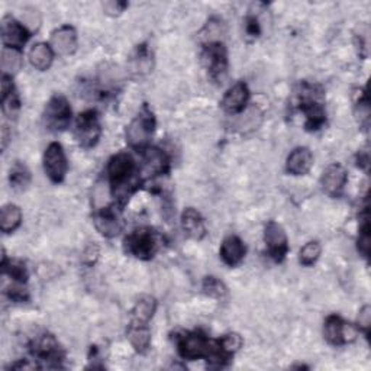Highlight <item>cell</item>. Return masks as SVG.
<instances>
[{"instance_id":"obj_1","label":"cell","mask_w":371,"mask_h":371,"mask_svg":"<svg viewBox=\"0 0 371 371\" xmlns=\"http://www.w3.org/2000/svg\"><path fill=\"white\" fill-rule=\"evenodd\" d=\"M141 170L137 161L128 153H119L109 160L108 179L111 193L119 205L123 206L129 196L141 186Z\"/></svg>"},{"instance_id":"obj_2","label":"cell","mask_w":371,"mask_h":371,"mask_svg":"<svg viewBox=\"0 0 371 371\" xmlns=\"http://www.w3.org/2000/svg\"><path fill=\"white\" fill-rule=\"evenodd\" d=\"M299 109L305 115V128L308 131H318L326 122L323 108V94L318 86L303 83L299 93Z\"/></svg>"},{"instance_id":"obj_3","label":"cell","mask_w":371,"mask_h":371,"mask_svg":"<svg viewBox=\"0 0 371 371\" xmlns=\"http://www.w3.org/2000/svg\"><path fill=\"white\" fill-rule=\"evenodd\" d=\"M125 251L135 258L151 260L161 245L160 235L148 226H143L132 231L125 238Z\"/></svg>"},{"instance_id":"obj_4","label":"cell","mask_w":371,"mask_h":371,"mask_svg":"<svg viewBox=\"0 0 371 371\" xmlns=\"http://www.w3.org/2000/svg\"><path fill=\"white\" fill-rule=\"evenodd\" d=\"M155 131V116L148 105H144L140 113L132 119L126 128V143L131 148L143 151L150 147V140Z\"/></svg>"},{"instance_id":"obj_5","label":"cell","mask_w":371,"mask_h":371,"mask_svg":"<svg viewBox=\"0 0 371 371\" xmlns=\"http://www.w3.org/2000/svg\"><path fill=\"white\" fill-rule=\"evenodd\" d=\"M201 61H204L209 77L219 83L228 73V50L222 41L204 44L201 50Z\"/></svg>"},{"instance_id":"obj_6","label":"cell","mask_w":371,"mask_h":371,"mask_svg":"<svg viewBox=\"0 0 371 371\" xmlns=\"http://www.w3.org/2000/svg\"><path fill=\"white\" fill-rule=\"evenodd\" d=\"M45 126L52 132H61L70 126L72 106L62 94H54L44 111Z\"/></svg>"},{"instance_id":"obj_7","label":"cell","mask_w":371,"mask_h":371,"mask_svg":"<svg viewBox=\"0 0 371 371\" xmlns=\"http://www.w3.org/2000/svg\"><path fill=\"white\" fill-rule=\"evenodd\" d=\"M100 133H102V128H100L96 111L90 109L79 115L74 135L80 147L93 148L99 143Z\"/></svg>"},{"instance_id":"obj_8","label":"cell","mask_w":371,"mask_h":371,"mask_svg":"<svg viewBox=\"0 0 371 371\" xmlns=\"http://www.w3.org/2000/svg\"><path fill=\"white\" fill-rule=\"evenodd\" d=\"M264 241L270 258L276 262H282L286 258L289 253V241L286 231L280 223L275 221L267 222L264 228Z\"/></svg>"},{"instance_id":"obj_9","label":"cell","mask_w":371,"mask_h":371,"mask_svg":"<svg viewBox=\"0 0 371 371\" xmlns=\"http://www.w3.org/2000/svg\"><path fill=\"white\" fill-rule=\"evenodd\" d=\"M44 170L52 183H62L69 170L64 148L58 143H51L44 153Z\"/></svg>"},{"instance_id":"obj_10","label":"cell","mask_w":371,"mask_h":371,"mask_svg":"<svg viewBox=\"0 0 371 371\" xmlns=\"http://www.w3.org/2000/svg\"><path fill=\"white\" fill-rule=\"evenodd\" d=\"M323 333L331 345H344L357 338V328L338 315H329L325 321Z\"/></svg>"},{"instance_id":"obj_11","label":"cell","mask_w":371,"mask_h":371,"mask_svg":"<svg viewBox=\"0 0 371 371\" xmlns=\"http://www.w3.org/2000/svg\"><path fill=\"white\" fill-rule=\"evenodd\" d=\"M250 102V89L244 82L235 83L226 90L222 97L221 106L228 115H240L245 111Z\"/></svg>"},{"instance_id":"obj_12","label":"cell","mask_w":371,"mask_h":371,"mask_svg":"<svg viewBox=\"0 0 371 371\" xmlns=\"http://www.w3.org/2000/svg\"><path fill=\"white\" fill-rule=\"evenodd\" d=\"M140 170L148 177L165 175L170 170V158L157 147H147L145 150H143V164Z\"/></svg>"},{"instance_id":"obj_13","label":"cell","mask_w":371,"mask_h":371,"mask_svg":"<svg viewBox=\"0 0 371 371\" xmlns=\"http://www.w3.org/2000/svg\"><path fill=\"white\" fill-rule=\"evenodd\" d=\"M50 45L54 54L60 57H70L77 50V32L70 25H62L51 33Z\"/></svg>"},{"instance_id":"obj_14","label":"cell","mask_w":371,"mask_h":371,"mask_svg":"<svg viewBox=\"0 0 371 371\" xmlns=\"http://www.w3.org/2000/svg\"><path fill=\"white\" fill-rule=\"evenodd\" d=\"M31 38V31L12 16H5L2 22V40L5 47L21 50Z\"/></svg>"},{"instance_id":"obj_15","label":"cell","mask_w":371,"mask_h":371,"mask_svg":"<svg viewBox=\"0 0 371 371\" xmlns=\"http://www.w3.org/2000/svg\"><path fill=\"white\" fill-rule=\"evenodd\" d=\"M348 182L347 170L341 164H331L325 168L321 177V186L323 192L332 197L340 196Z\"/></svg>"},{"instance_id":"obj_16","label":"cell","mask_w":371,"mask_h":371,"mask_svg":"<svg viewBox=\"0 0 371 371\" xmlns=\"http://www.w3.org/2000/svg\"><path fill=\"white\" fill-rule=\"evenodd\" d=\"M93 223L97 232L100 235H104L105 238H115L122 231V222L118 214L109 206L100 208L94 212Z\"/></svg>"},{"instance_id":"obj_17","label":"cell","mask_w":371,"mask_h":371,"mask_svg":"<svg viewBox=\"0 0 371 371\" xmlns=\"http://www.w3.org/2000/svg\"><path fill=\"white\" fill-rule=\"evenodd\" d=\"M314 165V154L308 147L294 148L286 161V170L292 176H305Z\"/></svg>"},{"instance_id":"obj_18","label":"cell","mask_w":371,"mask_h":371,"mask_svg":"<svg viewBox=\"0 0 371 371\" xmlns=\"http://www.w3.org/2000/svg\"><path fill=\"white\" fill-rule=\"evenodd\" d=\"M32 348H33L32 353L35 354L38 358L48 361V362H55V365L60 367L58 362L62 360L64 354H62L60 344L57 343V340L52 335L40 336V338L33 343Z\"/></svg>"},{"instance_id":"obj_19","label":"cell","mask_w":371,"mask_h":371,"mask_svg":"<svg viewBox=\"0 0 371 371\" xmlns=\"http://www.w3.org/2000/svg\"><path fill=\"white\" fill-rule=\"evenodd\" d=\"M245 253L247 248L243 240L237 237V235H229V237H226L222 241L221 251H219L222 261L229 267H237L238 264H241L245 257Z\"/></svg>"},{"instance_id":"obj_20","label":"cell","mask_w":371,"mask_h":371,"mask_svg":"<svg viewBox=\"0 0 371 371\" xmlns=\"http://www.w3.org/2000/svg\"><path fill=\"white\" fill-rule=\"evenodd\" d=\"M182 228L189 238L200 241L206 237V225L194 208H187L182 214Z\"/></svg>"},{"instance_id":"obj_21","label":"cell","mask_w":371,"mask_h":371,"mask_svg":"<svg viewBox=\"0 0 371 371\" xmlns=\"http://www.w3.org/2000/svg\"><path fill=\"white\" fill-rule=\"evenodd\" d=\"M21 109V100L11 77H2V111L8 119H15Z\"/></svg>"},{"instance_id":"obj_22","label":"cell","mask_w":371,"mask_h":371,"mask_svg":"<svg viewBox=\"0 0 371 371\" xmlns=\"http://www.w3.org/2000/svg\"><path fill=\"white\" fill-rule=\"evenodd\" d=\"M157 311V300L153 296H143L137 301L131 312V323L148 325Z\"/></svg>"},{"instance_id":"obj_23","label":"cell","mask_w":371,"mask_h":371,"mask_svg":"<svg viewBox=\"0 0 371 371\" xmlns=\"http://www.w3.org/2000/svg\"><path fill=\"white\" fill-rule=\"evenodd\" d=\"M54 55L55 54H54L50 44L38 43L31 48L28 58H29V62H31L33 69H37L40 72H45L51 67V64L54 61Z\"/></svg>"},{"instance_id":"obj_24","label":"cell","mask_w":371,"mask_h":371,"mask_svg":"<svg viewBox=\"0 0 371 371\" xmlns=\"http://www.w3.org/2000/svg\"><path fill=\"white\" fill-rule=\"evenodd\" d=\"M128 340L135 351L145 354L151 345V332L148 325L131 323L128 328Z\"/></svg>"},{"instance_id":"obj_25","label":"cell","mask_w":371,"mask_h":371,"mask_svg":"<svg viewBox=\"0 0 371 371\" xmlns=\"http://www.w3.org/2000/svg\"><path fill=\"white\" fill-rule=\"evenodd\" d=\"M22 223V211L19 206L9 204L2 208L0 212V229L5 233L16 231Z\"/></svg>"},{"instance_id":"obj_26","label":"cell","mask_w":371,"mask_h":371,"mask_svg":"<svg viewBox=\"0 0 371 371\" xmlns=\"http://www.w3.org/2000/svg\"><path fill=\"white\" fill-rule=\"evenodd\" d=\"M23 55L22 51L18 48L5 47L2 51V72L4 76L12 77L22 69Z\"/></svg>"},{"instance_id":"obj_27","label":"cell","mask_w":371,"mask_h":371,"mask_svg":"<svg viewBox=\"0 0 371 371\" xmlns=\"http://www.w3.org/2000/svg\"><path fill=\"white\" fill-rule=\"evenodd\" d=\"M131 65H132V72H137L138 74L151 72V69H153V55H151L147 44L138 45L137 51H135V54L132 55Z\"/></svg>"},{"instance_id":"obj_28","label":"cell","mask_w":371,"mask_h":371,"mask_svg":"<svg viewBox=\"0 0 371 371\" xmlns=\"http://www.w3.org/2000/svg\"><path fill=\"white\" fill-rule=\"evenodd\" d=\"M9 182L15 190H23L31 183V172L22 161H15L9 170Z\"/></svg>"},{"instance_id":"obj_29","label":"cell","mask_w":371,"mask_h":371,"mask_svg":"<svg viewBox=\"0 0 371 371\" xmlns=\"http://www.w3.org/2000/svg\"><path fill=\"white\" fill-rule=\"evenodd\" d=\"M201 290H204V293L206 296L218 299V300H223V299L228 297L226 286L219 279H216L214 276L205 277L204 283H201Z\"/></svg>"},{"instance_id":"obj_30","label":"cell","mask_w":371,"mask_h":371,"mask_svg":"<svg viewBox=\"0 0 371 371\" xmlns=\"http://www.w3.org/2000/svg\"><path fill=\"white\" fill-rule=\"evenodd\" d=\"M321 253H322L321 244L318 241H311L301 247L299 253V262L305 267H311L319 260Z\"/></svg>"},{"instance_id":"obj_31","label":"cell","mask_w":371,"mask_h":371,"mask_svg":"<svg viewBox=\"0 0 371 371\" xmlns=\"http://www.w3.org/2000/svg\"><path fill=\"white\" fill-rule=\"evenodd\" d=\"M355 118L358 121V123L367 129L368 123H370V100L365 92H362L357 100L355 104Z\"/></svg>"},{"instance_id":"obj_32","label":"cell","mask_w":371,"mask_h":371,"mask_svg":"<svg viewBox=\"0 0 371 371\" xmlns=\"http://www.w3.org/2000/svg\"><path fill=\"white\" fill-rule=\"evenodd\" d=\"M358 251L362 254V257L368 258V255H370V222H368L367 209H365V214H364V216L361 219V225H360Z\"/></svg>"},{"instance_id":"obj_33","label":"cell","mask_w":371,"mask_h":371,"mask_svg":"<svg viewBox=\"0 0 371 371\" xmlns=\"http://www.w3.org/2000/svg\"><path fill=\"white\" fill-rule=\"evenodd\" d=\"M218 341H219V345L223 350V353L228 354L229 357H233V354L237 353L243 347V344H244L243 338L238 333H226V335L222 336V338H219Z\"/></svg>"},{"instance_id":"obj_34","label":"cell","mask_w":371,"mask_h":371,"mask_svg":"<svg viewBox=\"0 0 371 371\" xmlns=\"http://www.w3.org/2000/svg\"><path fill=\"white\" fill-rule=\"evenodd\" d=\"M6 293L12 301H26L29 299L28 290L23 283H13Z\"/></svg>"},{"instance_id":"obj_35","label":"cell","mask_w":371,"mask_h":371,"mask_svg":"<svg viewBox=\"0 0 371 371\" xmlns=\"http://www.w3.org/2000/svg\"><path fill=\"white\" fill-rule=\"evenodd\" d=\"M245 33L250 37V38H258L260 33H261V26H260V22H258V18L257 16H253L250 15L247 19H245Z\"/></svg>"},{"instance_id":"obj_36","label":"cell","mask_w":371,"mask_h":371,"mask_svg":"<svg viewBox=\"0 0 371 371\" xmlns=\"http://www.w3.org/2000/svg\"><path fill=\"white\" fill-rule=\"evenodd\" d=\"M370 325H371V309L370 306H364L358 316V326L367 336L370 335Z\"/></svg>"},{"instance_id":"obj_37","label":"cell","mask_w":371,"mask_h":371,"mask_svg":"<svg viewBox=\"0 0 371 371\" xmlns=\"http://www.w3.org/2000/svg\"><path fill=\"white\" fill-rule=\"evenodd\" d=\"M126 8H128V4H125V2H106L104 5L105 13H108L111 16L121 15Z\"/></svg>"},{"instance_id":"obj_38","label":"cell","mask_w":371,"mask_h":371,"mask_svg":"<svg viewBox=\"0 0 371 371\" xmlns=\"http://www.w3.org/2000/svg\"><path fill=\"white\" fill-rule=\"evenodd\" d=\"M358 167L361 168H365L367 170V167H368V162H370V158H368V153L365 151L364 154H358Z\"/></svg>"}]
</instances>
